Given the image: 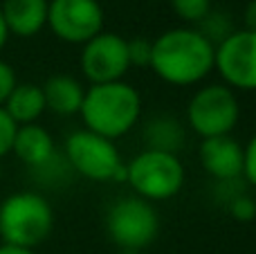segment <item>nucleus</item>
Listing matches in <instances>:
<instances>
[{
    "label": "nucleus",
    "mask_w": 256,
    "mask_h": 254,
    "mask_svg": "<svg viewBox=\"0 0 256 254\" xmlns=\"http://www.w3.org/2000/svg\"><path fill=\"white\" fill-rule=\"evenodd\" d=\"M216 45L196 27H173L153 40L150 70L171 86L200 84L214 70Z\"/></svg>",
    "instance_id": "f257e3e1"
},
{
    "label": "nucleus",
    "mask_w": 256,
    "mask_h": 254,
    "mask_svg": "<svg viewBox=\"0 0 256 254\" xmlns=\"http://www.w3.org/2000/svg\"><path fill=\"white\" fill-rule=\"evenodd\" d=\"M86 130L106 140H120L135 128L142 115V97L126 81L94 84L86 88V97L79 110Z\"/></svg>",
    "instance_id": "f03ea898"
},
{
    "label": "nucleus",
    "mask_w": 256,
    "mask_h": 254,
    "mask_svg": "<svg viewBox=\"0 0 256 254\" xmlns=\"http://www.w3.org/2000/svg\"><path fill=\"white\" fill-rule=\"evenodd\" d=\"M52 205L40 194L16 192L0 202V238L7 246L34 250L52 234Z\"/></svg>",
    "instance_id": "7ed1b4c3"
},
{
    "label": "nucleus",
    "mask_w": 256,
    "mask_h": 254,
    "mask_svg": "<svg viewBox=\"0 0 256 254\" xmlns=\"http://www.w3.org/2000/svg\"><path fill=\"white\" fill-rule=\"evenodd\" d=\"M126 182L135 196L148 202L168 200L178 196L184 184V166L176 153L144 148L126 162Z\"/></svg>",
    "instance_id": "20e7f679"
},
{
    "label": "nucleus",
    "mask_w": 256,
    "mask_h": 254,
    "mask_svg": "<svg viewBox=\"0 0 256 254\" xmlns=\"http://www.w3.org/2000/svg\"><path fill=\"white\" fill-rule=\"evenodd\" d=\"M66 160L72 171L94 182L126 180V162L115 142L92 130H76L66 140Z\"/></svg>",
    "instance_id": "39448f33"
},
{
    "label": "nucleus",
    "mask_w": 256,
    "mask_h": 254,
    "mask_svg": "<svg viewBox=\"0 0 256 254\" xmlns=\"http://www.w3.org/2000/svg\"><path fill=\"white\" fill-rule=\"evenodd\" d=\"M240 120L238 97L225 84H209L196 90L186 106V122L202 140L232 135Z\"/></svg>",
    "instance_id": "423d86ee"
},
{
    "label": "nucleus",
    "mask_w": 256,
    "mask_h": 254,
    "mask_svg": "<svg viewBox=\"0 0 256 254\" xmlns=\"http://www.w3.org/2000/svg\"><path fill=\"white\" fill-rule=\"evenodd\" d=\"M106 232L115 246L122 250L142 252L158 238L160 216L153 202L140 196H126L108 210Z\"/></svg>",
    "instance_id": "0eeeda50"
},
{
    "label": "nucleus",
    "mask_w": 256,
    "mask_h": 254,
    "mask_svg": "<svg viewBox=\"0 0 256 254\" xmlns=\"http://www.w3.org/2000/svg\"><path fill=\"white\" fill-rule=\"evenodd\" d=\"M48 27L63 43L86 45L104 32V9L99 0H50Z\"/></svg>",
    "instance_id": "6e6552de"
},
{
    "label": "nucleus",
    "mask_w": 256,
    "mask_h": 254,
    "mask_svg": "<svg viewBox=\"0 0 256 254\" xmlns=\"http://www.w3.org/2000/svg\"><path fill=\"white\" fill-rule=\"evenodd\" d=\"M214 68L232 90H256V34L234 30L216 45Z\"/></svg>",
    "instance_id": "1a4fd4ad"
},
{
    "label": "nucleus",
    "mask_w": 256,
    "mask_h": 254,
    "mask_svg": "<svg viewBox=\"0 0 256 254\" xmlns=\"http://www.w3.org/2000/svg\"><path fill=\"white\" fill-rule=\"evenodd\" d=\"M81 72L90 84H112L124 81L130 70L128 40L112 32H99L81 50Z\"/></svg>",
    "instance_id": "9d476101"
},
{
    "label": "nucleus",
    "mask_w": 256,
    "mask_h": 254,
    "mask_svg": "<svg viewBox=\"0 0 256 254\" xmlns=\"http://www.w3.org/2000/svg\"><path fill=\"white\" fill-rule=\"evenodd\" d=\"M198 158L202 169L220 182H234L243 178V144L234 135L202 140Z\"/></svg>",
    "instance_id": "9b49d317"
},
{
    "label": "nucleus",
    "mask_w": 256,
    "mask_h": 254,
    "mask_svg": "<svg viewBox=\"0 0 256 254\" xmlns=\"http://www.w3.org/2000/svg\"><path fill=\"white\" fill-rule=\"evenodd\" d=\"M50 0H2L0 14L4 18L9 36L32 38L48 25Z\"/></svg>",
    "instance_id": "f8f14e48"
},
{
    "label": "nucleus",
    "mask_w": 256,
    "mask_h": 254,
    "mask_svg": "<svg viewBox=\"0 0 256 254\" xmlns=\"http://www.w3.org/2000/svg\"><path fill=\"white\" fill-rule=\"evenodd\" d=\"M12 153L30 169H38L56 156V146L50 130H45L40 124H22L14 135Z\"/></svg>",
    "instance_id": "ddd939ff"
},
{
    "label": "nucleus",
    "mask_w": 256,
    "mask_h": 254,
    "mask_svg": "<svg viewBox=\"0 0 256 254\" xmlns=\"http://www.w3.org/2000/svg\"><path fill=\"white\" fill-rule=\"evenodd\" d=\"M45 110H52L54 115L70 117L81 110V104L86 97V88L79 79L70 74H54L43 86Z\"/></svg>",
    "instance_id": "4468645a"
},
{
    "label": "nucleus",
    "mask_w": 256,
    "mask_h": 254,
    "mask_svg": "<svg viewBox=\"0 0 256 254\" xmlns=\"http://www.w3.org/2000/svg\"><path fill=\"white\" fill-rule=\"evenodd\" d=\"M2 108L16 122V126L36 124V120L45 112L43 88L36 84H18L7 97Z\"/></svg>",
    "instance_id": "2eb2a0df"
},
{
    "label": "nucleus",
    "mask_w": 256,
    "mask_h": 254,
    "mask_svg": "<svg viewBox=\"0 0 256 254\" xmlns=\"http://www.w3.org/2000/svg\"><path fill=\"white\" fill-rule=\"evenodd\" d=\"M144 142L150 151H164L178 156L182 142H184V128L176 117L158 115L144 126Z\"/></svg>",
    "instance_id": "dca6fc26"
},
{
    "label": "nucleus",
    "mask_w": 256,
    "mask_h": 254,
    "mask_svg": "<svg viewBox=\"0 0 256 254\" xmlns=\"http://www.w3.org/2000/svg\"><path fill=\"white\" fill-rule=\"evenodd\" d=\"M171 7L180 20L200 25L212 14V0H171Z\"/></svg>",
    "instance_id": "f3484780"
},
{
    "label": "nucleus",
    "mask_w": 256,
    "mask_h": 254,
    "mask_svg": "<svg viewBox=\"0 0 256 254\" xmlns=\"http://www.w3.org/2000/svg\"><path fill=\"white\" fill-rule=\"evenodd\" d=\"M150 52H153V40L148 38H130L128 40V58L130 68H148L150 66Z\"/></svg>",
    "instance_id": "a211bd4d"
},
{
    "label": "nucleus",
    "mask_w": 256,
    "mask_h": 254,
    "mask_svg": "<svg viewBox=\"0 0 256 254\" xmlns=\"http://www.w3.org/2000/svg\"><path fill=\"white\" fill-rule=\"evenodd\" d=\"M230 214L240 223H250V220L256 218V200L252 196L238 194V196H234L230 200Z\"/></svg>",
    "instance_id": "6ab92c4d"
},
{
    "label": "nucleus",
    "mask_w": 256,
    "mask_h": 254,
    "mask_svg": "<svg viewBox=\"0 0 256 254\" xmlns=\"http://www.w3.org/2000/svg\"><path fill=\"white\" fill-rule=\"evenodd\" d=\"M16 122L7 115L2 106H0V158H4L7 153H12L14 146V135H16Z\"/></svg>",
    "instance_id": "aec40b11"
},
{
    "label": "nucleus",
    "mask_w": 256,
    "mask_h": 254,
    "mask_svg": "<svg viewBox=\"0 0 256 254\" xmlns=\"http://www.w3.org/2000/svg\"><path fill=\"white\" fill-rule=\"evenodd\" d=\"M243 178L256 187V133L243 146Z\"/></svg>",
    "instance_id": "412c9836"
},
{
    "label": "nucleus",
    "mask_w": 256,
    "mask_h": 254,
    "mask_svg": "<svg viewBox=\"0 0 256 254\" xmlns=\"http://www.w3.org/2000/svg\"><path fill=\"white\" fill-rule=\"evenodd\" d=\"M18 86V79H16V70L9 66L7 61L0 58V106H4L7 97L12 94V90Z\"/></svg>",
    "instance_id": "4be33fe9"
},
{
    "label": "nucleus",
    "mask_w": 256,
    "mask_h": 254,
    "mask_svg": "<svg viewBox=\"0 0 256 254\" xmlns=\"http://www.w3.org/2000/svg\"><path fill=\"white\" fill-rule=\"evenodd\" d=\"M243 20H245L243 30L254 32V34H256V0H250V2H248V7H245V14H243Z\"/></svg>",
    "instance_id": "5701e85b"
},
{
    "label": "nucleus",
    "mask_w": 256,
    "mask_h": 254,
    "mask_svg": "<svg viewBox=\"0 0 256 254\" xmlns=\"http://www.w3.org/2000/svg\"><path fill=\"white\" fill-rule=\"evenodd\" d=\"M0 254H36L30 248H18V246H7V243H0Z\"/></svg>",
    "instance_id": "b1692460"
},
{
    "label": "nucleus",
    "mask_w": 256,
    "mask_h": 254,
    "mask_svg": "<svg viewBox=\"0 0 256 254\" xmlns=\"http://www.w3.org/2000/svg\"><path fill=\"white\" fill-rule=\"evenodd\" d=\"M7 40H9V32H7V25H4L2 14H0V50L7 45Z\"/></svg>",
    "instance_id": "393cba45"
},
{
    "label": "nucleus",
    "mask_w": 256,
    "mask_h": 254,
    "mask_svg": "<svg viewBox=\"0 0 256 254\" xmlns=\"http://www.w3.org/2000/svg\"><path fill=\"white\" fill-rule=\"evenodd\" d=\"M122 254H142V252H135V250H122Z\"/></svg>",
    "instance_id": "a878e982"
},
{
    "label": "nucleus",
    "mask_w": 256,
    "mask_h": 254,
    "mask_svg": "<svg viewBox=\"0 0 256 254\" xmlns=\"http://www.w3.org/2000/svg\"><path fill=\"white\" fill-rule=\"evenodd\" d=\"M0 178H2V166H0Z\"/></svg>",
    "instance_id": "bb28decb"
}]
</instances>
